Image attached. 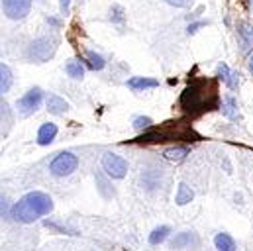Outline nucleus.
<instances>
[{
	"label": "nucleus",
	"instance_id": "2eb2a0df",
	"mask_svg": "<svg viewBox=\"0 0 253 251\" xmlns=\"http://www.w3.org/2000/svg\"><path fill=\"white\" fill-rule=\"evenodd\" d=\"M65 73H67L71 79H83V77H84L83 59H71V61L65 65Z\"/></svg>",
	"mask_w": 253,
	"mask_h": 251
},
{
	"label": "nucleus",
	"instance_id": "7ed1b4c3",
	"mask_svg": "<svg viewBox=\"0 0 253 251\" xmlns=\"http://www.w3.org/2000/svg\"><path fill=\"white\" fill-rule=\"evenodd\" d=\"M77 167H79V157L71 151H63V153L55 155L49 163V171L55 177H67L73 171H77Z\"/></svg>",
	"mask_w": 253,
	"mask_h": 251
},
{
	"label": "nucleus",
	"instance_id": "9d476101",
	"mask_svg": "<svg viewBox=\"0 0 253 251\" xmlns=\"http://www.w3.org/2000/svg\"><path fill=\"white\" fill-rule=\"evenodd\" d=\"M47 110L55 116H61L69 110V102L61 96H57V94H49L47 96Z\"/></svg>",
	"mask_w": 253,
	"mask_h": 251
},
{
	"label": "nucleus",
	"instance_id": "393cba45",
	"mask_svg": "<svg viewBox=\"0 0 253 251\" xmlns=\"http://www.w3.org/2000/svg\"><path fill=\"white\" fill-rule=\"evenodd\" d=\"M69 6H71V0H59V8H61L63 14L69 12Z\"/></svg>",
	"mask_w": 253,
	"mask_h": 251
},
{
	"label": "nucleus",
	"instance_id": "f257e3e1",
	"mask_svg": "<svg viewBox=\"0 0 253 251\" xmlns=\"http://www.w3.org/2000/svg\"><path fill=\"white\" fill-rule=\"evenodd\" d=\"M51 210H53L51 196L45 192H40V190H32V192L24 194L10 208V216H12V220H16L20 224H34L36 220L51 214Z\"/></svg>",
	"mask_w": 253,
	"mask_h": 251
},
{
	"label": "nucleus",
	"instance_id": "412c9836",
	"mask_svg": "<svg viewBox=\"0 0 253 251\" xmlns=\"http://www.w3.org/2000/svg\"><path fill=\"white\" fill-rule=\"evenodd\" d=\"M110 20H112L114 24H124L126 12H124V8H122L120 4H114V6L110 8Z\"/></svg>",
	"mask_w": 253,
	"mask_h": 251
},
{
	"label": "nucleus",
	"instance_id": "f3484780",
	"mask_svg": "<svg viewBox=\"0 0 253 251\" xmlns=\"http://www.w3.org/2000/svg\"><path fill=\"white\" fill-rule=\"evenodd\" d=\"M192 198H194L192 188H190L187 183H181V185H179V190H177V196H175V202H177L179 206H185V204H189Z\"/></svg>",
	"mask_w": 253,
	"mask_h": 251
},
{
	"label": "nucleus",
	"instance_id": "bb28decb",
	"mask_svg": "<svg viewBox=\"0 0 253 251\" xmlns=\"http://www.w3.org/2000/svg\"><path fill=\"white\" fill-rule=\"evenodd\" d=\"M4 202H6V200H4V198H0V210H4V206H6Z\"/></svg>",
	"mask_w": 253,
	"mask_h": 251
},
{
	"label": "nucleus",
	"instance_id": "dca6fc26",
	"mask_svg": "<svg viewBox=\"0 0 253 251\" xmlns=\"http://www.w3.org/2000/svg\"><path fill=\"white\" fill-rule=\"evenodd\" d=\"M83 61L86 63V67L92 69V71H100V69H104V65H106L104 57L98 55V53H94V51H86L84 57H83Z\"/></svg>",
	"mask_w": 253,
	"mask_h": 251
},
{
	"label": "nucleus",
	"instance_id": "b1692460",
	"mask_svg": "<svg viewBox=\"0 0 253 251\" xmlns=\"http://www.w3.org/2000/svg\"><path fill=\"white\" fill-rule=\"evenodd\" d=\"M206 24H208V22H194V24H190L187 30H189V34H196V32H198L200 28H204Z\"/></svg>",
	"mask_w": 253,
	"mask_h": 251
},
{
	"label": "nucleus",
	"instance_id": "20e7f679",
	"mask_svg": "<svg viewBox=\"0 0 253 251\" xmlns=\"http://www.w3.org/2000/svg\"><path fill=\"white\" fill-rule=\"evenodd\" d=\"M102 171L110 179H124L127 173L126 159L116 155V153H104L102 155Z\"/></svg>",
	"mask_w": 253,
	"mask_h": 251
},
{
	"label": "nucleus",
	"instance_id": "39448f33",
	"mask_svg": "<svg viewBox=\"0 0 253 251\" xmlns=\"http://www.w3.org/2000/svg\"><path fill=\"white\" fill-rule=\"evenodd\" d=\"M42 100H43V90L40 86H34L16 102V106L22 112V116H30L42 106Z\"/></svg>",
	"mask_w": 253,
	"mask_h": 251
},
{
	"label": "nucleus",
	"instance_id": "cd10ccee",
	"mask_svg": "<svg viewBox=\"0 0 253 251\" xmlns=\"http://www.w3.org/2000/svg\"><path fill=\"white\" fill-rule=\"evenodd\" d=\"M250 69H252V73H253V57H252V61H250Z\"/></svg>",
	"mask_w": 253,
	"mask_h": 251
},
{
	"label": "nucleus",
	"instance_id": "ddd939ff",
	"mask_svg": "<svg viewBox=\"0 0 253 251\" xmlns=\"http://www.w3.org/2000/svg\"><path fill=\"white\" fill-rule=\"evenodd\" d=\"M214 246H216V250L218 251H236V242H234V238L230 236V234H216V238H214Z\"/></svg>",
	"mask_w": 253,
	"mask_h": 251
},
{
	"label": "nucleus",
	"instance_id": "4be33fe9",
	"mask_svg": "<svg viewBox=\"0 0 253 251\" xmlns=\"http://www.w3.org/2000/svg\"><path fill=\"white\" fill-rule=\"evenodd\" d=\"M151 126H153V120L147 118V116H137V118L133 120V127L139 129V131H141V129H149Z\"/></svg>",
	"mask_w": 253,
	"mask_h": 251
},
{
	"label": "nucleus",
	"instance_id": "6ab92c4d",
	"mask_svg": "<svg viewBox=\"0 0 253 251\" xmlns=\"http://www.w3.org/2000/svg\"><path fill=\"white\" fill-rule=\"evenodd\" d=\"M238 104H236V98L234 96H226L224 98V104H222V114L226 116V118H230V120H234L236 116H238V108H236Z\"/></svg>",
	"mask_w": 253,
	"mask_h": 251
},
{
	"label": "nucleus",
	"instance_id": "a878e982",
	"mask_svg": "<svg viewBox=\"0 0 253 251\" xmlns=\"http://www.w3.org/2000/svg\"><path fill=\"white\" fill-rule=\"evenodd\" d=\"M47 22H49L51 26H55V28L59 26V20H57V18H47Z\"/></svg>",
	"mask_w": 253,
	"mask_h": 251
},
{
	"label": "nucleus",
	"instance_id": "1a4fd4ad",
	"mask_svg": "<svg viewBox=\"0 0 253 251\" xmlns=\"http://www.w3.org/2000/svg\"><path fill=\"white\" fill-rule=\"evenodd\" d=\"M127 86L131 90H145V88H157L159 86V81L155 79H149V77H131L127 81Z\"/></svg>",
	"mask_w": 253,
	"mask_h": 251
},
{
	"label": "nucleus",
	"instance_id": "9b49d317",
	"mask_svg": "<svg viewBox=\"0 0 253 251\" xmlns=\"http://www.w3.org/2000/svg\"><path fill=\"white\" fill-rule=\"evenodd\" d=\"M238 77H240V75H236L234 71H230V67H228L226 63H222V65L218 67V79L224 81L230 88H238V83H240Z\"/></svg>",
	"mask_w": 253,
	"mask_h": 251
},
{
	"label": "nucleus",
	"instance_id": "f8f14e48",
	"mask_svg": "<svg viewBox=\"0 0 253 251\" xmlns=\"http://www.w3.org/2000/svg\"><path fill=\"white\" fill-rule=\"evenodd\" d=\"M12 83H14V75H12L10 67L0 63V94H6L12 86Z\"/></svg>",
	"mask_w": 253,
	"mask_h": 251
},
{
	"label": "nucleus",
	"instance_id": "423d86ee",
	"mask_svg": "<svg viewBox=\"0 0 253 251\" xmlns=\"http://www.w3.org/2000/svg\"><path fill=\"white\" fill-rule=\"evenodd\" d=\"M0 2H2V10H4L6 18L24 20L32 10V2L34 0H0Z\"/></svg>",
	"mask_w": 253,
	"mask_h": 251
},
{
	"label": "nucleus",
	"instance_id": "5701e85b",
	"mask_svg": "<svg viewBox=\"0 0 253 251\" xmlns=\"http://www.w3.org/2000/svg\"><path fill=\"white\" fill-rule=\"evenodd\" d=\"M167 4H171V6H175V8H187L190 4V0H165Z\"/></svg>",
	"mask_w": 253,
	"mask_h": 251
},
{
	"label": "nucleus",
	"instance_id": "a211bd4d",
	"mask_svg": "<svg viewBox=\"0 0 253 251\" xmlns=\"http://www.w3.org/2000/svg\"><path fill=\"white\" fill-rule=\"evenodd\" d=\"M169 234H171V228H169V226H159V228H155V230L151 232L149 244H151V246H159V244H163V242L169 238Z\"/></svg>",
	"mask_w": 253,
	"mask_h": 251
},
{
	"label": "nucleus",
	"instance_id": "0eeeda50",
	"mask_svg": "<svg viewBox=\"0 0 253 251\" xmlns=\"http://www.w3.org/2000/svg\"><path fill=\"white\" fill-rule=\"evenodd\" d=\"M196 246H198V238L192 232L177 234L171 240V250H190V248H196Z\"/></svg>",
	"mask_w": 253,
	"mask_h": 251
},
{
	"label": "nucleus",
	"instance_id": "f03ea898",
	"mask_svg": "<svg viewBox=\"0 0 253 251\" xmlns=\"http://www.w3.org/2000/svg\"><path fill=\"white\" fill-rule=\"evenodd\" d=\"M55 49H57V40H55V38H49V36H43V38L34 40V42L28 45L26 55H28L32 61L45 63L55 55Z\"/></svg>",
	"mask_w": 253,
	"mask_h": 251
},
{
	"label": "nucleus",
	"instance_id": "4468645a",
	"mask_svg": "<svg viewBox=\"0 0 253 251\" xmlns=\"http://www.w3.org/2000/svg\"><path fill=\"white\" fill-rule=\"evenodd\" d=\"M238 34H240V40H242V47H244V51H248V49L253 45V26L252 24H240Z\"/></svg>",
	"mask_w": 253,
	"mask_h": 251
},
{
	"label": "nucleus",
	"instance_id": "6e6552de",
	"mask_svg": "<svg viewBox=\"0 0 253 251\" xmlns=\"http://www.w3.org/2000/svg\"><path fill=\"white\" fill-rule=\"evenodd\" d=\"M55 135H57V126L51 124V122H45L38 129V143L40 145H49L55 139Z\"/></svg>",
	"mask_w": 253,
	"mask_h": 251
},
{
	"label": "nucleus",
	"instance_id": "aec40b11",
	"mask_svg": "<svg viewBox=\"0 0 253 251\" xmlns=\"http://www.w3.org/2000/svg\"><path fill=\"white\" fill-rule=\"evenodd\" d=\"M189 155V147H171L165 151V159L169 161H181Z\"/></svg>",
	"mask_w": 253,
	"mask_h": 251
}]
</instances>
